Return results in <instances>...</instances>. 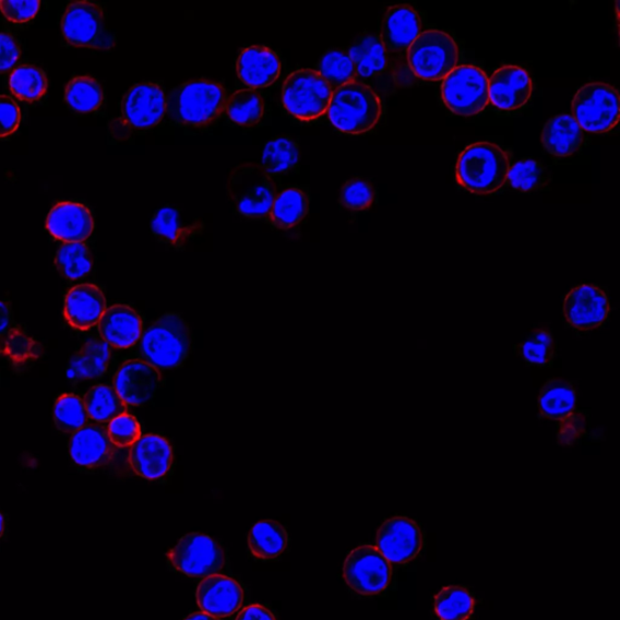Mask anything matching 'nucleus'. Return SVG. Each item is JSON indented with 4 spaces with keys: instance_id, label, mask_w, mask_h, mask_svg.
<instances>
[{
    "instance_id": "9b49d317",
    "label": "nucleus",
    "mask_w": 620,
    "mask_h": 620,
    "mask_svg": "<svg viewBox=\"0 0 620 620\" xmlns=\"http://www.w3.org/2000/svg\"><path fill=\"white\" fill-rule=\"evenodd\" d=\"M441 96L453 114L478 115L490 103L489 76L476 65H457L442 82Z\"/></svg>"
},
{
    "instance_id": "39448f33",
    "label": "nucleus",
    "mask_w": 620,
    "mask_h": 620,
    "mask_svg": "<svg viewBox=\"0 0 620 620\" xmlns=\"http://www.w3.org/2000/svg\"><path fill=\"white\" fill-rule=\"evenodd\" d=\"M422 33V20L408 4L388 8L382 21L381 40L396 85L408 86L415 75L408 68L407 52Z\"/></svg>"
},
{
    "instance_id": "1a4fd4ad",
    "label": "nucleus",
    "mask_w": 620,
    "mask_h": 620,
    "mask_svg": "<svg viewBox=\"0 0 620 620\" xmlns=\"http://www.w3.org/2000/svg\"><path fill=\"white\" fill-rule=\"evenodd\" d=\"M62 35L72 47L112 50L117 38L106 24L104 9L81 0L65 8L61 21Z\"/></svg>"
},
{
    "instance_id": "c85d7f7f",
    "label": "nucleus",
    "mask_w": 620,
    "mask_h": 620,
    "mask_svg": "<svg viewBox=\"0 0 620 620\" xmlns=\"http://www.w3.org/2000/svg\"><path fill=\"white\" fill-rule=\"evenodd\" d=\"M204 227L203 220L188 223L180 210L172 206L159 208L151 220L153 236L174 248H183L192 238L202 235Z\"/></svg>"
},
{
    "instance_id": "a211bd4d",
    "label": "nucleus",
    "mask_w": 620,
    "mask_h": 620,
    "mask_svg": "<svg viewBox=\"0 0 620 620\" xmlns=\"http://www.w3.org/2000/svg\"><path fill=\"white\" fill-rule=\"evenodd\" d=\"M166 115V95L157 83H140L130 88L121 103V123L134 130L158 126Z\"/></svg>"
},
{
    "instance_id": "5fc2aeb1",
    "label": "nucleus",
    "mask_w": 620,
    "mask_h": 620,
    "mask_svg": "<svg viewBox=\"0 0 620 620\" xmlns=\"http://www.w3.org/2000/svg\"><path fill=\"white\" fill-rule=\"evenodd\" d=\"M4 528H5L4 516L0 514V538H2L4 534Z\"/></svg>"
},
{
    "instance_id": "20e7f679",
    "label": "nucleus",
    "mask_w": 620,
    "mask_h": 620,
    "mask_svg": "<svg viewBox=\"0 0 620 620\" xmlns=\"http://www.w3.org/2000/svg\"><path fill=\"white\" fill-rule=\"evenodd\" d=\"M383 112L381 96L371 87L354 81L332 93L329 119L336 129L360 135L378 126Z\"/></svg>"
},
{
    "instance_id": "7c9ffc66",
    "label": "nucleus",
    "mask_w": 620,
    "mask_h": 620,
    "mask_svg": "<svg viewBox=\"0 0 620 620\" xmlns=\"http://www.w3.org/2000/svg\"><path fill=\"white\" fill-rule=\"evenodd\" d=\"M289 534L274 520H263L254 524L249 534V548L254 558L274 560L289 546Z\"/></svg>"
},
{
    "instance_id": "f8f14e48",
    "label": "nucleus",
    "mask_w": 620,
    "mask_h": 620,
    "mask_svg": "<svg viewBox=\"0 0 620 620\" xmlns=\"http://www.w3.org/2000/svg\"><path fill=\"white\" fill-rule=\"evenodd\" d=\"M572 114L585 131L596 134L611 131L619 121V93L610 84H585L573 98Z\"/></svg>"
},
{
    "instance_id": "49530a36",
    "label": "nucleus",
    "mask_w": 620,
    "mask_h": 620,
    "mask_svg": "<svg viewBox=\"0 0 620 620\" xmlns=\"http://www.w3.org/2000/svg\"><path fill=\"white\" fill-rule=\"evenodd\" d=\"M108 437L116 448H131L142 437L139 420L129 414L121 415L107 426Z\"/></svg>"
},
{
    "instance_id": "a18cd8bd",
    "label": "nucleus",
    "mask_w": 620,
    "mask_h": 620,
    "mask_svg": "<svg viewBox=\"0 0 620 620\" xmlns=\"http://www.w3.org/2000/svg\"><path fill=\"white\" fill-rule=\"evenodd\" d=\"M375 192L373 186L356 177L343 184L339 195L341 204L351 212H363L368 210L374 202Z\"/></svg>"
},
{
    "instance_id": "e433bc0d",
    "label": "nucleus",
    "mask_w": 620,
    "mask_h": 620,
    "mask_svg": "<svg viewBox=\"0 0 620 620\" xmlns=\"http://www.w3.org/2000/svg\"><path fill=\"white\" fill-rule=\"evenodd\" d=\"M11 93L21 102H38L48 91L46 72L33 64L19 65L9 78Z\"/></svg>"
},
{
    "instance_id": "4be33fe9",
    "label": "nucleus",
    "mask_w": 620,
    "mask_h": 620,
    "mask_svg": "<svg viewBox=\"0 0 620 620\" xmlns=\"http://www.w3.org/2000/svg\"><path fill=\"white\" fill-rule=\"evenodd\" d=\"M117 448L108 437L107 427L85 426L75 431L70 440V455L83 468L105 467L116 457Z\"/></svg>"
},
{
    "instance_id": "c03bdc74",
    "label": "nucleus",
    "mask_w": 620,
    "mask_h": 620,
    "mask_svg": "<svg viewBox=\"0 0 620 620\" xmlns=\"http://www.w3.org/2000/svg\"><path fill=\"white\" fill-rule=\"evenodd\" d=\"M0 353L16 365L37 360L41 349L39 343L29 337L24 330L13 329L7 332Z\"/></svg>"
},
{
    "instance_id": "f3484780",
    "label": "nucleus",
    "mask_w": 620,
    "mask_h": 620,
    "mask_svg": "<svg viewBox=\"0 0 620 620\" xmlns=\"http://www.w3.org/2000/svg\"><path fill=\"white\" fill-rule=\"evenodd\" d=\"M425 545L422 528L406 516H394L385 520L378 530L375 548L382 556L395 564H404L415 560Z\"/></svg>"
},
{
    "instance_id": "8fccbe9b",
    "label": "nucleus",
    "mask_w": 620,
    "mask_h": 620,
    "mask_svg": "<svg viewBox=\"0 0 620 620\" xmlns=\"http://www.w3.org/2000/svg\"><path fill=\"white\" fill-rule=\"evenodd\" d=\"M20 57L21 48L17 40L9 33H0V73L13 69Z\"/></svg>"
},
{
    "instance_id": "2eb2a0df",
    "label": "nucleus",
    "mask_w": 620,
    "mask_h": 620,
    "mask_svg": "<svg viewBox=\"0 0 620 620\" xmlns=\"http://www.w3.org/2000/svg\"><path fill=\"white\" fill-rule=\"evenodd\" d=\"M348 53L358 82L371 87L378 95L390 93L395 82L380 36L365 33L354 40Z\"/></svg>"
},
{
    "instance_id": "c9c22d12",
    "label": "nucleus",
    "mask_w": 620,
    "mask_h": 620,
    "mask_svg": "<svg viewBox=\"0 0 620 620\" xmlns=\"http://www.w3.org/2000/svg\"><path fill=\"white\" fill-rule=\"evenodd\" d=\"M300 162V148L290 138H278L265 143L262 153V169L271 177L289 172Z\"/></svg>"
},
{
    "instance_id": "0eeeda50",
    "label": "nucleus",
    "mask_w": 620,
    "mask_h": 620,
    "mask_svg": "<svg viewBox=\"0 0 620 620\" xmlns=\"http://www.w3.org/2000/svg\"><path fill=\"white\" fill-rule=\"evenodd\" d=\"M227 192L238 212L250 218H269L276 188L272 177L257 163L237 165L228 177Z\"/></svg>"
},
{
    "instance_id": "a878e982",
    "label": "nucleus",
    "mask_w": 620,
    "mask_h": 620,
    "mask_svg": "<svg viewBox=\"0 0 620 620\" xmlns=\"http://www.w3.org/2000/svg\"><path fill=\"white\" fill-rule=\"evenodd\" d=\"M98 330L107 345L118 349L134 347L143 335L141 317L126 305L107 308L99 320Z\"/></svg>"
},
{
    "instance_id": "bb28decb",
    "label": "nucleus",
    "mask_w": 620,
    "mask_h": 620,
    "mask_svg": "<svg viewBox=\"0 0 620 620\" xmlns=\"http://www.w3.org/2000/svg\"><path fill=\"white\" fill-rule=\"evenodd\" d=\"M237 72L240 81L254 91V88L267 87L278 80L282 73V62L278 55L270 48L253 46L240 52Z\"/></svg>"
},
{
    "instance_id": "5701e85b",
    "label": "nucleus",
    "mask_w": 620,
    "mask_h": 620,
    "mask_svg": "<svg viewBox=\"0 0 620 620\" xmlns=\"http://www.w3.org/2000/svg\"><path fill=\"white\" fill-rule=\"evenodd\" d=\"M174 461L169 441L159 436L141 437L130 448L129 463L141 478L158 480L171 468Z\"/></svg>"
},
{
    "instance_id": "cd10ccee",
    "label": "nucleus",
    "mask_w": 620,
    "mask_h": 620,
    "mask_svg": "<svg viewBox=\"0 0 620 620\" xmlns=\"http://www.w3.org/2000/svg\"><path fill=\"white\" fill-rule=\"evenodd\" d=\"M584 142V132L571 115H559L547 121L541 131L545 148L558 158H568L577 153Z\"/></svg>"
},
{
    "instance_id": "6e6552de",
    "label": "nucleus",
    "mask_w": 620,
    "mask_h": 620,
    "mask_svg": "<svg viewBox=\"0 0 620 620\" xmlns=\"http://www.w3.org/2000/svg\"><path fill=\"white\" fill-rule=\"evenodd\" d=\"M460 49L449 33L429 29L420 33L407 52L408 68L424 81H441L457 68Z\"/></svg>"
},
{
    "instance_id": "2f4dec72",
    "label": "nucleus",
    "mask_w": 620,
    "mask_h": 620,
    "mask_svg": "<svg viewBox=\"0 0 620 620\" xmlns=\"http://www.w3.org/2000/svg\"><path fill=\"white\" fill-rule=\"evenodd\" d=\"M308 210V195L298 188H289V190L276 194L269 219L274 227L287 230L300 225L307 216Z\"/></svg>"
},
{
    "instance_id": "412c9836",
    "label": "nucleus",
    "mask_w": 620,
    "mask_h": 620,
    "mask_svg": "<svg viewBox=\"0 0 620 620\" xmlns=\"http://www.w3.org/2000/svg\"><path fill=\"white\" fill-rule=\"evenodd\" d=\"M242 601L243 592L240 584L227 575H208L198 586V606L208 616L228 617L239 610Z\"/></svg>"
},
{
    "instance_id": "72a5a7b5",
    "label": "nucleus",
    "mask_w": 620,
    "mask_h": 620,
    "mask_svg": "<svg viewBox=\"0 0 620 620\" xmlns=\"http://www.w3.org/2000/svg\"><path fill=\"white\" fill-rule=\"evenodd\" d=\"M475 605L472 593L460 585L445 586L434 597V612L440 620H469Z\"/></svg>"
},
{
    "instance_id": "603ef678",
    "label": "nucleus",
    "mask_w": 620,
    "mask_h": 620,
    "mask_svg": "<svg viewBox=\"0 0 620 620\" xmlns=\"http://www.w3.org/2000/svg\"><path fill=\"white\" fill-rule=\"evenodd\" d=\"M11 323V310L8 303L0 301V336L9 331Z\"/></svg>"
},
{
    "instance_id": "79ce46f5",
    "label": "nucleus",
    "mask_w": 620,
    "mask_h": 620,
    "mask_svg": "<svg viewBox=\"0 0 620 620\" xmlns=\"http://www.w3.org/2000/svg\"><path fill=\"white\" fill-rule=\"evenodd\" d=\"M506 181L520 192H535L550 183V175L541 163L523 159L511 166Z\"/></svg>"
},
{
    "instance_id": "c756f323",
    "label": "nucleus",
    "mask_w": 620,
    "mask_h": 620,
    "mask_svg": "<svg viewBox=\"0 0 620 620\" xmlns=\"http://www.w3.org/2000/svg\"><path fill=\"white\" fill-rule=\"evenodd\" d=\"M110 358H112V347L103 338L87 341L71 359L68 378L78 382L103 378L108 370Z\"/></svg>"
},
{
    "instance_id": "ea45409f",
    "label": "nucleus",
    "mask_w": 620,
    "mask_h": 620,
    "mask_svg": "<svg viewBox=\"0 0 620 620\" xmlns=\"http://www.w3.org/2000/svg\"><path fill=\"white\" fill-rule=\"evenodd\" d=\"M226 112L229 119L238 126H257L263 117V99L253 88H242L228 97Z\"/></svg>"
},
{
    "instance_id": "09e8293b",
    "label": "nucleus",
    "mask_w": 620,
    "mask_h": 620,
    "mask_svg": "<svg viewBox=\"0 0 620 620\" xmlns=\"http://www.w3.org/2000/svg\"><path fill=\"white\" fill-rule=\"evenodd\" d=\"M21 123V110L13 98L0 95V139L13 135Z\"/></svg>"
},
{
    "instance_id": "393cba45",
    "label": "nucleus",
    "mask_w": 620,
    "mask_h": 620,
    "mask_svg": "<svg viewBox=\"0 0 620 620\" xmlns=\"http://www.w3.org/2000/svg\"><path fill=\"white\" fill-rule=\"evenodd\" d=\"M106 309V298L99 287L94 284H81L74 286L65 296L63 313L72 327L87 331L98 325Z\"/></svg>"
},
{
    "instance_id": "dca6fc26",
    "label": "nucleus",
    "mask_w": 620,
    "mask_h": 620,
    "mask_svg": "<svg viewBox=\"0 0 620 620\" xmlns=\"http://www.w3.org/2000/svg\"><path fill=\"white\" fill-rule=\"evenodd\" d=\"M562 313L577 331H592L605 325L611 314V302L599 286L582 284L564 297Z\"/></svg>"
},
{
    "instance_id": "f03ea898",
    "label": "nucleus",
    "mask_w": 620,
    "mask_h": 620,
    "mask_svg": "<svg viewBox=\"0 0 620 620\" xmlns=\"http://www.w3.org/2000/svg\"><path fill=\"white\" fill-rule=\"evenodd\" d=\"M193 337L190 325L177 313L164 314L141 338L142 357L155 369L176 370L190 357Z\"/></svg>"
},
{
    "instance_id": "473e14b6",
    "label": "nucleus",
    "mask_w": 620,
    "mask_h": 620,
    "mask_svg": "<svg viewBox=\"0 0 620 620\" xmlns=\"http://www.w3.org/2000/svg\"><path fill=\"white\" fill-rule=\"evenodd\" d=\"M84 405L87 417L98 425L112 422L128 413V405L115 390V386L98 384L85 395Z\"/></svg>"
},
{
    "instance_id": "423d86ee",
    "label": "nucleus",
    "mask_w": 620,
    "mask_h": 620,
    "mask_svg": "<svg viewBox=\"0 0 620 620\" xmlns=\"http://www.w3.org/2000/svg\"><path fill=\"white\" fill-rule=\"evenodd\" d=\"M539 416L558 425L560 446L577 444L586 434V415L577 408V392L573 383L550 379L541 386L538 396Z\"/></svg>"
},
{
    "instance_id": "f257e3e1",
    "label": "nucleus",
    "mask_w": 620,
    "mask_h": 620,
    "mask_svg": "<svg viewBox=\"0 0 620 620\" xmlns=\"http://www.w3.org/2000/svg\"><path fill=\"white\" fill-rule=\"evenodd\" d=\"M227 99L225 87L218 83L206 80L186 82L166 96V115L176 124L204 128L223 115Z\"/></svg>"
},
{
    "instance_id": "4c0bfd02",
    "label": "nucleus",
    "mask_w": 620,
    "mask_h": 620,
    "mask_svg": "<svg viewBox=\"0 0 620 620\" xmlns=\"http://www.w3.org/2000/svg\"><path fill=\"white\" fill-rule=\"evenodd\" d=\"M93 265L92 251L84 242H64L55 258V267L69 281L85 278Z\"/></svg>"
},
{
    "instance_id": "a19ab883",
    "label": "nucleus",
    "mask_w": 620,
    "mask_h": 620,
    "mask_svg": "<svg viewBox=\"0 0 620 620\" xmlns=\"http://www.w3.org/2000/svg\"><path fill=\"white\" fill-rule=\"evenodd\" d=\"M325 82L332 88V92L338 87L357 81L356 69L347 51L339 49L329 50L318 62L317 70Z\"/></svg>"
},
{
    "instance_id": "7ed1b4c3",
    "label": "nucleus",
    "mask_w": 620,
    "mask_h": 620,
    "mask_svg": "<svg viewBox=\"0 0 620 620\" xmlns=\"http://www.w3.org/2000/svg\"><path fill=\"white\" fill-rule=\"evenodd\" d=\"M511 159L508 153L491 142H478L465 148L456 166V179L465 190L492 194L508 180Z\"/></svg>"
},
{
    "instance_id": "b1692460",
    "label": "nucleus",
    "mask_w": 620,
    "mask_h": 620,
    "mask_svg": "<svg viewBox=\"0 0 620 620\" xmlns=\"http://www.w3.org/2000/svg\"><path fill=\"white\" fill-rule=\"evenodd\" d=\"M47 229L55 239L63 242H83L93 235L94 218L85 205L61 202L50 210Z\"/></svg>"
},
{
    "instance_id": "37998d69",
    "label": "nucleus",
    "mask_w": 620,
    "mask_h": 620,
    "mask_svg": "<svg viewBox=\"0 0 620 620\" xmlns=\"http://www.w3.org/2000/svg\"><path fill=\"white\" fill-rule=\"evenodd\" d=\"M53 422L62 433H75L86 426L84 401L74 394L61 395L53 406Z\"/></svg>"
},
{
    "instance_id": "de8ad7c7",
    "label": "nucleus",
    "mask_w": 620,
    "mask_h": 620,
    "mask_svg": "<svg viewBox=\"0 0 620 620\" xmlns=\"http://www.w3.org/2000/svg\"><path fill=\"white\" fill-rule=\"evenodd\" d=\"M40 9L37 0H2L0 11L10 22L14 24H25L36 17Z\"/></svg>"
},
{
    "instance_id": "ddd939ff",
    "label": "nucleus",
    "mask_w": 620,
    "mask_h": 620,
    "mask_svg": "<svg viewBox=\"0 0 620 620\" xmlns=\"http://www.w3.org/2000/svg\"><path fill=\"white\" fill-rule=\"evenodd\" d=\"M343 579L357 594L380 595L392 583V563L382 556L378 548L361 546L349 552L343 564Z\"/></svg>"
},
{
    "instance_id": "9d476101",
    "label": "nucleus",
    "mask_w": 620,
    "mask_h": 620,
    "mask_svg": "<svg viewBox=\"0 0 620 620\" xmlns=\"http://www.w3.org/2000/svg\"><path fill=\"white\" fill-rule=\"evenodd\" d=\"M332 93L330 85L315 70H298L284 82L283 104L295 118L315 120L327 112Z\"/></svg>"
},
{
    "instance_id": "3c124183",
    "label": "nucleus",
    "mask_w": 620,
    "mask_h": 620,
    "mask_svg": "<svg viewBox=\"0 0 620 620\" xmlns=\"http://www.w3.org/2000/svg\"><path fill=\"white\" fill-rule=\"evenodd\" d=\"M236 620H276V618L267 607L251 605L243 608Z\"/></svg>"
},
{
    "instance_id": "4468645a",
    "label": "nucleus",
    "mask_w": 620,
    "mask_h": 620,
    "mask_svg": "<svg viewBox=\"0 0 620 620\" xmlns=\"http://www.w3.org/2000/svg\"><path fill=\"white\" fill-rule=\"evenodd\" d=\"M168 559L175 570L192 579L218 574L226 562L223 547L212 537L196 533L183 536L169 551Z\"/></svg>"
},
{
    "instance_id": "864d4df0",
    "label": "nucleus",
    "mask_w": 620,
    "mask_h": 620,
    "mask_svg": "<svg viewBox=\"0 0 620 620\" xmlns=\"http://www.w3.org/2000/svg\"><path fill=\"white\" fill-rule=\"evenodd\" d=\"M184 620H218V618L202 612V613L191 615L190 617H187Z\"/></svg>"
},
{
    "instance_id": "f704fd0d",
    "label": "nucleus",
    "mask_w": 620,
    "mask_h": 620,
    "mask_svg": "<svg viewBox=\"0 0 620 620\" xmlns=\"http://www.w3.org/2000/svg\"><path fill=\"white\" fill-rule=\"evenodd\" d=\"M104 96L102 84L88 75L73 78L64 91L65 104L82 115L93 114L102 107Z\"/></svg>"
},
{
    "instance_id": "6ab92c4d",
    "label": "nucleus",
    "mask_w": 620,
    "mask_h": 620,
    "mask_svg": "<svg viewBox=\"0 0 620 620\" xmlns=\"http://www.w3.org/2000/svg\"><path fill=\"white\" fill-rule=\"evenodd\" d=\"M160 382L158 369L143 360H130L116 373L115 390L127 405L141 406L157 394Z\"/></svg>"
},
{
    "instance_id": "58836bf2",
    "label": "nucleus",
    "mask_w": 620,
    "mask_h": 620,
    "mask_svg": "<svg viewBox=\"0 0 620 620\" xmlns=\"http://www.w3.org/2000/svg\"><path fill=\"white\" fill-rule=\"evenodd\" d=\"M514 350L527 365L551 368L557 354L556 338L549 330L538 329L526 341L518 343Z\"/></svg>"
},
{
    "instance_id": "aec40b11",
    "label": "nucleus",
    "mask_w": 620,
    "mask_h": 620,
    "mask_svg": "<svg viewBox=\"0 0 620 620\" xmlns=\"http://www.w3.org/2000/svg\"><path fill=\"white\" fill-rule=\"evenodd\" d=\"M534 84L526 70L508 64L489 78V96L494 107L502 110L523 108L533 95Z\"/></svg>"
}]
</instances>
